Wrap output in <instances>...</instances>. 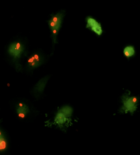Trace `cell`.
I'll use <instances>...</instances> for the list:
<instances>
[{
    "label": "cell",
    "mask_w": 140,
    "mask_h": 155,
    "mask_svg": "<svg viewBox=\"0 0 140 155\" xmlns=\"http://www.w3.org/2000/svg\"><path fill=\"white\" fill-rule=\"evenodd\" d=\"M17 112L20 118H24L29 112V109L26 104L20 103L17 106Z\"/></svg>",
    "instance_id": "obj_5"
},
{
    "label": "cell",
    "mask_w": 140,
    "mask_h": 155,
    "mask_svg": "<svg viewBox=\"0 0 140 155\" xmlns=\"http://www.w3.org/2000/svg\"><path fill=\"white\" fill-rule=\"evenodd\" d=\"M48 22L51 30L56 28H59L60 29L62 27V26H58L57 24L55 23L50 20V19L48 21Z\"/></svg>",
    "instance_id": "obj_10"
},
{
    "label": "cell",
    "mask_w": 140,
    "mask_h": 155,
    "mask_svg": "<svg viewBox=\"0 0 140 155\" xmlns=\"http://www.w3.org/2000/svg\"><path fill=\"white\" fill-rule=\"evenodd\" d=\"M48 80V79L47 78L39 81L35 88V90L36 94H40L42 92Z\"/></svg>",
    "instance_id": "obj_7"
},
{
    "label": "cell",
    "mask_w": 140,
    "mask_h": 155,
    "mask_svg": "<svg viewBox=\"0 0 140 155\" xmlns=\"http://www.w3.org/2000/svg\"><path fill=\"white\" fill-rule=\"evenodd\" d=\"M123 54L124 56L128 60L135 57L136 55L135 47L132 45L125 46L123 49Z\"/></svg>",
    "instance_id": "obj_3"
},
{
    "label": "cell",
    "mask_w": 140,
    "mask_h": 155,
    "mask_svg": "<svg viewBox=\"0 0 140 155\" xmlns=\"http://www.w3.org/2000/svg\"><path fill=\"white\" fill-rule=\"evenodd\" d=\"M7 148V142L2 133L0 132V151H4Z\"/></svg>",
    "instance_id": "obj_8"
},
{
    "label": "cell",
    "mask_w": 140,
    "mask_h": 155,
    "mask_svg": "<svg viewBox=\"0 0 140 155\" xmlns=\"http://www.w3.org/2000/svg\"><path fill=\"white\" fill-rule=\"evenodd\" d=\"M65 11L61 10L60 12H57L56 14L51 15V18L50 20L57 24L58 26H62L63 21L65 16Z\"/></svg>",
    "instance_id": "obj_4"
},
{
    "label": "cell",
    "mask_w": 140,
    "mask_h": 155,
    "mask_svg": "<svg viewBox=\"0 0 140 155\" xmlns=\"http://www.w3.org/2000/svg\"><path fill=\"white\" fill-rule=\"evenodd\" d=\"M42 61H43V59L42 57L37 54L33 55L28 60L30 66L33 68L39 66L42 64Z\"/></svg>",
    "instance_id": "obj_6"
},
{
    "label": "cell",
    "mask_w": 140,
    "mask_h": 155,
    "mask_svg": "<svg viewBox=\"0 0 140 155\" xmlns=\"http://www.w3.org/2000/svg\"><path fill=\"white\" fill-rule=\"evenodd\" d=\"M60 28H56L51 30V36L52 38L53 42L54 45H55L57 42V38L58 36V32H59Z\"/></svg>",
    "instance_id": "obj_9"
},
{
    "label": "cell",
    "mask_w": 140,
    "mask_h": 155,
    "mask_svg": "<svg viewBox=\"0 0 140 155\" xmlns=\"http://www.w3.org/2000/svg\"><path fill=\"white\" fill-rule=\"evenodd\" d=\"M23 46L19 42H16L10 46L9 51L10 54L15 58H18L20 56L23 51Z\"/></svg>",
    "instance_id": "obj_2"
},
{
    "label": "cell",
    "mask_w": 140,
    "mask_h": 155,
    "mask_svg": "<svg viewBox=\"0 0 140 155\" xmlns=\"http://www.w3.org/2000/svg\"><path fill=\"white\" fill-rule=\"evenodd\" d=\"M85 21L86 23V28L93 32L97 36H102L104 33V30L102 24L100 22L92 16L86 17Z\"/></svg>",
    "instance_id": "obj_1"
}]
</instances>
